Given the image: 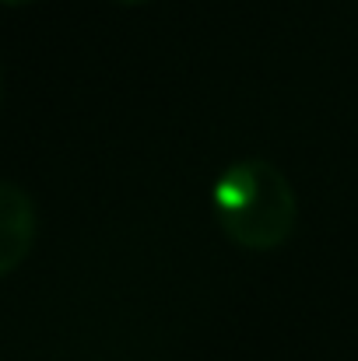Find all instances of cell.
<instances>
[{
    "instance_id": "2",
    "label": "cell",
    "mask_w": 358,
    "mask_h": 361,
    "mask_svg": "<svg viewBox=\"0 0 358 361\" xmlns=\"http://www.w3.org/2000/svg\"><path fill=\"white\" fill-rule=\"evenodd\" d=\"M35 242V207L32 197L14 186L0 183V277L11 274Z\"/></svg>"
},
{
    "instance_id": "3",
    "label": "cell",
    "mask_w": 358,
    "mask_h": 361,
    "mask_svg": "<svg viewBox=\"0 0 358 361\" xmlns=\"http://www.w3.org/2000/svg\"><path fill=\"white\" fill-rule=\"evenodd\" d=\"M0 4H7V7H21V4H32V0H0Z\"/></svg>"
},
{
    "instance_id": "1",
    "label": "cell",
    "mask_w": 358,
    "mask_h": 361,
    "mask_svg": "<svg viewBox=\"0 0 358 361\" xmlns=\"http://www.w3.org/2000/svg\"><path fill=\"white\" fill-rule=\"evenodd\" d=\"M215 214L222 232L236 245L267 252L292 235L299 204L292 183L285 179V172H278V165L246 158L229 165L215 183Z\"/></svg>"
},
{
    "instance_id": "4",
    "label": "cell",
    "mask_w": 358,
    "mask_h": 361,
    "mask_svg": "<svg viewBox=\"0 0 358 361\" xmlns=\"http://www.w3.org/2000/svg\"><path fill=\"white\" fill-rule=\"evenodd\" d=\"M113 4H123V7H133V4H144V0H113Z\"/></svg>"
}]
</instances>
